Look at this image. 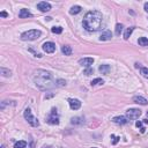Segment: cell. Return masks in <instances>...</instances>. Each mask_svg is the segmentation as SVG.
<instances>
[{"label":"cell","instance_id":"cell-29","mask_svg":"<svg viewBox=\"0 0 148 148\" xmlns=\"http://www.w3.org/2000/svg\"><path fill=\"white\" fill-rule=\"evenodd\" d=\"M84 74H86V75H90V74H92V69H91V68L86 69V71H84Z\"/></svg>","mask_w":148,"mask_h":148},{"label":"cell","instance_id":"cell-30","mask_svg":"<svg viewBox=\"0 0 148 148\" xmlns=\"http://www.w3.org/2000/svg\"><path fill=\"white\" fill-rule=\"evenodd\" d=\"M0 16H1V17H7L8 14H7L6 12H1V13H0Z\"/></svg>","mask_w":148,"mask_h":148},{"label":"cell","instance_id":"cell-15","mask_svg":"<svg viewBox=\"0 0 148 148\" xmlns=\"http://www.w3.org/2000/svg\"><path fill=\"white\" fill-rule=\"evenodd\" d=\"M81 9H82V8H81L80 6H77V5H76V6H72L71 9H69V14H72V15L79 14V13L81 12Z\"/></svg>","mask_w":148,"mask_h":148},{"label":"cell","instance_id":"cell-26","mask_svg":"<svg viewBox=\"0 0 148 148\" xmlns=\"http://www.w3.org/2000/svg\"><path fill=\"white\" fill-rule=\"evenodd\" d=\"M103 83H104V81L102 79H99V77L91 81V86H97V84H103Z\"/></svg>","mask_w":148,"mask_h":148},{"label":"cell","instance_id":"cell-31","mask_svg":"<svg viewBox=\"0 0 148 148\" xmlns=\"http://www.w3.org/2000/svg\"><path fill=\"white\" fill-rule=\"evenodd\" d=\"M145 10L148 13V2H146V3H145Z\"/></svg>","mask_w":148,"mask_h":148},{"label":"cell","instance_id":"cell-13","mask_svg":"<svg viewBox=\"0 0 148 148\" xmlns=\"http://www.w3.org/2000/svg\"><path fill=\"white\" fill-rule=\"evenodd\" d=\"M133 102L136 103V104H140V105H146L148 103V101L142 96H134L133 97Z\"/></svg>","mask_w":148,"mask_h":148},{"label":"cell","instance_id":"cell-27","mask_svg":"<svg viewBox=\"0 0 148 148\" xmlns=\"http://www.w3.org/2000/svg\"><path fill=\"white\" fill-rule=\"evenodd\" d=\"M135 126H136L138 128H140V132H141V133H145V130H146V128L142 126V121H136V123H135Z\"/></svg>","mask_w":148,"mask_h":148},{"label":"cell","instance_id":"cell-10","mask_svg":"<svg viewBox=\"0 0 148 148\" xmlns=\"http://www.w3.org/2000/svg\"><path fill=\"white\" fill-rule=\"evenodd\" d=\"M112 121H113L114 124H118V125H125V124L128 123L127 118L124 117V116H117V117H114V118L112 119Z\"/></svg>","mask_w":148,"mask_h":148},{"label":"cell","instance_id":"cell-2","mask_svg":"<svg viewBox=\"0 0 148 148\" xmlns=\"http://www.w3.org/2000/svg\"><path fill=\"white\" fill-rule=\"evenodd\" d=\"M102 18H103V16L98 10H90L84 15L82 25L87 31L95 32V31L99 30V28L102 25Z\"/></svg>","mask_w":148,"mask_h":148},{"label":"cell","instance_id":"cell-6","mask_svg":"<svg viewBox=\"0 0 148 148\" xmlns=\"http://www.w3.org/2000/svg\"><path fill=\"white\" fill-rule=\"evenodd\" d=\"M140 116H141V110H139V109H128L126 111L127 119H138Z\"/></svg>","mask_w":148,"mask_h":148},{"label":"cell","instance_id":"cell-16","mask_svg":"<svg viewBox=\"0 0 148 148\" xmlns=\"http://www.w3.org/2000/svg\"><path fill=\"white\" fill-rule=\"evenodd\" d=\"M61 52L65 54V56H71L72 54V47L68 46V45H64L61 47Z\"/></svg>","mask_w":148,"mask_h":148},{"label":"cell","instance_id":"cell-1","mask_svg":"<svg viewBox=\"0 0 148 148\" xmlns=\"http://www.w3.org/2000/svg\"><path fill=\"white\" fill-rule=\"evenodd\" d=\"M34 82L42 90H49L57 84L53 75L49 71H45V69H38L35 73Z\"/></svg>","mask_w":148,"mask_h":148},{"label":"cell","instance_id":"cell-24","mask_svg":"<svg viewBox=\"0 0 148 148\" xmlns=\"http://www.w3.org/2000/svg\"><path fill=\"white\" fill-rule=\"evenodd\" d=\"M140 73H141V75H142L143 77L148 79V68H147V67H142V68L140 69Z\"/></svg>","mask_w":148,"mask_h":148},{"label":"cell","instance_id":"cell-33","mask_svg":"<svg viewBox=\"0 0 148 148\" xmlns=\"http://www.w3.org/2000/svg\"><path fill=\"white\" fill-rule=\"evenodd\" d=\"M147 117H148V111H147Z\"/></svg>","mask_w":148,"mask_h":148},{"label":"cell","instance_id":"cell-4","mask_svg":"<svg viewBox=\"0 0 148 148\" xmlns=\"http://www.w3.org/2000/svg\"><path fill=\"white\" fill-rule=\"evenodd\" d=\"M23 116H24V118H25V120L31 125V126H34V127H37L38 125H39V121H38V119H36L34 116H32V113H31V110L29 109V108H27L25 110H24V113H23Z\"/></svg>","mask_w":148,"mask_h":148},{"label":"cell","instance_id":"cell-23","mask_svg":"<svg viewBox=\"0 0 148 148\" xmlns=\"http://www.w3.org/2000/svg\"><path fill=\"white\" fill-rule=\"evenodd\" d=\"M51 31L53 34H61L62 32V28L61 27H52L51 28Z\"/></svg>","mask_w":148,"mask_h":148},{"label":"cell","instance_id":"cell-17","mask_svg":"<svg viewBox=\"0 0 148 148\" xmlns=\"http://www.w3.org/2000/svg\"><path fill=\"white\" fill-rule=\"evenodd\" d=\"M99 72L102 74H109L110 72V66L109 65H101L99 66Z\"/></svg>","mask_w":148,"mask_h":148},{"label":"cell","instance_id":"cell-32","mask_svg":"<svg viewBox=\"0 0 148 148\" xmlns=\"http://www.w3.org/2000/svg\"><path fill=\"white\" fill-rule=\"evenodd\" d=\"M42 148H51V147H49V146H44V147H42Z\"/></svg>","mask_w":148,"mask_h":148},{"label":"cell","instance_id":"cell-21","mask_svg":"<svg viewBox=\"0 0 148 148\" xmlns=\"http://www.w3.org/2000/svg\"><path fill=\"white\" fill-rule=\"evenodd\" d=\"M133 30H134V28H133V27L127 28V29H126V31H125V34H124V38H125V39H128V38H130V36H131V34L133 32Z\"/></svg>","mask_w":148,"mask_h":148},{"label":"cell","instance_id":"cell-22","mask_svg":"<svg viewBox=\"0 0 148 148\" xmlns=\"http://www.w3.org/2000/svg\"><path fill=\"white\" fill-rule=\"evenodd\" d=\"M0 73H1V75H2V76H5V77L10 76V74H12L9 69H6V68H3V67H1V68H0Z\"/></svg>","mask_w":148,"mask_h":148},{"label":"cell","instance_id":"cell-5","mask_svg":"<svg viewBox=\"0 0 148 148\" xmlns=\"http://www.w3.org/2000/svg\"><path fill=\"white\" fill-rule=\"evenodd\" d=\"M46 121L49 124H51V125H58L59 124V116H58V112H57V109L56 108H53L51 110V112H50Z\"/></svg>","mask_w":148,"mask_h":148},{"label":"cell","instance_id":"cell-18","mask_svg":"<svg viewBox=\"0 0 148 148\" xmlns=\"http://www.w3.org/2000/svg\"><path fill=\"white\" fill-rule=\"evenodd\" d=\"M71 123L73 125H80V124H83V118L81 117H74L71 119Z\"/></svg>","mask_w":148,"mask_h":148},{"label":"cell","instance_id":"cell-11","mask_svg":"<svg viewBox=\"0 0 148 148\" xmlns=\"http://www.w3.org/2000/svg\"><path fill=\"white\" fill-rule=\"evenodd\" d=\"M79 64L84 66V67H90V65L94 64V59L92 58H83V59L79 60Z\"/></svg>","mask_w":148,"mask_h":148},{"label":"cell","instance_id":"cell-3","mask_svg":"<svg viewBox=\"0 0 148 148\" xmlns=\"http://www.w3.org/2000/svg\"><path fill=\"white\" fill-rule=\"evenodd\" d=\"M42 35V31L38 29H32V30H28L25 32H23L21 35V39L22 40H35L37 38H39Z\"/></svg>","mask_w":148,"mask_h":148},{"label":"cell","instance_id":"cell-19","mask_svg":"<svg viewBox=\"0 0 148 148\" xmlns=\"http://www.w3.org/2000/svg\"><path fill=\"white\" fill-rule=\"evenodd\" d=\"M138 43H139L140 46H148V38H146V37H140L139 40H138Z\"/></svg>","mask_w":148,"mask_h":148},{"label":"cell","instance_id":"cell-14","mask_svg":"<svg viewBox=\"0 0 148 148\" xmlns=\"http://www.w3.org/2000/svg\"><path fill=\"white\" fill-rule=\"evenodd\" d=\"M18 16H20L21 18H27V17H31L32 15H31V13H30L28 9L22 8V9L20 10V13H18Z\"/></svg>","mask_w":148,"mask_h":148},{"label":"cell","instance_id":"cell-9","mask_svg":"<svg viewBox=\"0 0 148 148\" xmlns=\"http://www.w3.org/2000/svg\"><path fill=\"white\" fill-rule=\"evenodd\" d=\"M68 103H69V106H71L72 110H79L81 108V102L76 98H69Z\"/></svg>","mask_w":148,"mask_h":148},{"label":"cell","instance_id":"cell-28","mask_svg":"<svg viewBox=\"0 0 148 148\" xmlns=\"http://www.w3.org/2000/svg\"><path fill=\"white\" fill-rule=\"evenodd\" d=\"M111 138L113 139V140H112V143H113V145H116V143L119 141V139H120L119 136H116V135H111Z\"/></svg>","mask_w":148,"mask_h":148},{"label":"cell","instance_id":"cell-12","mask_svg":"<svg viewBox=\"0 0 148 148\" xmlns=\"http://www.w3.org/2000/svg\"><path fill=\"white\" fill-rule=\"evenodd\" d=\"M111 38H112V34L110 30H104L99 36V40H110Z\"/></svg>","mask_w":148,"mask_h":148},{"label":"cell","instance_id":"cell-20","mask_svg":"<svg viewBox=\"0 0 148 148\" xmlns=\"http://www.w3.org/2000/svg\"><path fill=\"white\" fill-rule=\"evenodd\" d=\"M14 148H27V142L25 141H17V142H15V145H14Z\"/></svg>","mask_w":148,"mask_h":148},{"label":"cell","instance_id":"cell-8","mask_svg":"<svg viewBox=\"0 0 148 148\" xmlns=\"http://www.w3.org/2000/svg\"><path fill=\"white\" fill-rule=\"evenodd\" d=\"M37 8L40 12H49V10H51V5L46 1H40L37 3Z\"/></svg>","mask_w":148,"mask_h":148},{"label":"cell","instance_id":"cell-7","mask_svg":"<svg viewBox=\"0 0 148 148\" xmlns=\"http://www.w3.org/2000/svg\"><path fill=\"white\" fill-rule=\"evenodd\" d=\"M42 47H43V51L46 53H52L56 51V44L53 42H45Z\"/></svg>","mask_w":148,"mask_h":148},{"label":"cell","instance_id":"cell-25","mask_svg":"<svg viewBox=\"0 0 148 148\" xmlns=\"http://www.w3.org/2000/svg\"><path fill=\"white\" fill-rule=\"evenodd\" d=\"M121 31H123V24L118 23V24L116 25V35H117V36H119V35L121 34Z\"/></svg>","mask_w":148,"mask_h":148}]
</instances>
